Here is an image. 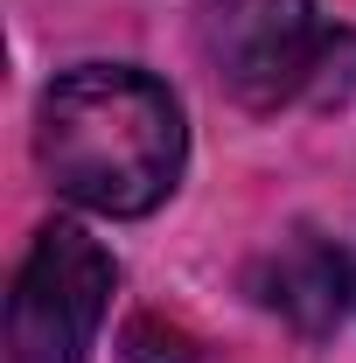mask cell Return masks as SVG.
<instances>
[{
	"label": "cell",
	"mask_w": 356,
	"mask_h": 363,
	"mask_svg": "<svg viewBox=\"0 0 356 363\" xmlns=\"http://www.w3.org/2000/svg\"><path fill=\"white\" fill-rule=\"evenodd\" d=\"M35 154L49 182L98 217H147L182 175V105L175 91L126 63H84L43 91Z\"/></svg>",
	"instance_id": "1"
},
{
	"label": "cell",
	"mask_w": 356,
	"mask_h": 363,
	"mask_svg": "<svg viewBox=\"0 0 356 363\" xmlns=\"http://www.w3.org/2000/svg\"><path fill=\"white\" fill-rule=\"evenodd\" d=\"M308 91L328 105H343V98H356V35H328L321 43V56H314V70H308Z\"/></svg>",
	"instance_id": "5"
},
{
	"label": "cell",
	"mask_w": 356,
	"mask_h": 363,
	"mask_svg": "<svg viewBox=\"0 0 356 363\" xmlns=\"http://www.w3.org/2000/svg\"><path fill=\"white\" fill-rule=\"evenodd\" d=\"M321 43L314 0H203V56L238 105H279L308 91Z\"/></svg>",
	"instance_id": "3"
},
{
	"label": "cell",
	"mask_w": 356,
	"mask_h": 363,
	"mask_svg": "<svg viewBox=\"0 0 356 363\" xmlns=\"http://www.w3.org/2000/svg\"><path fill=\"white\" fill-rule=\"evenodd\" d=\"M119 266L77 224H49L7 301V363H84L112 308Z\"/></svg>",
	"instance_id": "2"
},
{
	"label": "cell",
	"mask_w": 356,
	"mask_h": 363,
	"mask_svg": "<svg viewBox=\"0 0 356 363\" xmlns=\"http://www.w3.org/2000/svg\"><path fill=\"white\" fill-rule=\"evenodd\" d=\"M252 294L272 315H287L301 335H328L343 321V308H350V266H343V252L328 238L294 230L252 266Z\"/></svg>",
	"instance_id": "4"
}]
</instances>
